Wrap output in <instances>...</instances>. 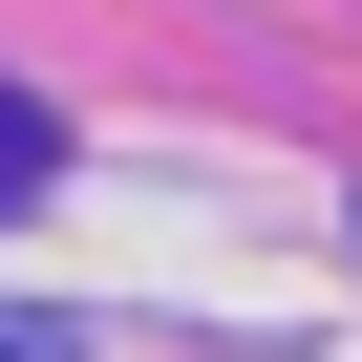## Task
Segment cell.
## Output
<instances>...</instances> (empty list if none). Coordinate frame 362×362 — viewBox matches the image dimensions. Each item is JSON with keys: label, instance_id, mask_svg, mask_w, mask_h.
Wrapping results in <instances>:
<instances>
[{"label": "cell", "instance_id": "1", "mask_svg": "<svg viewBox=\"0 0 362 362\" xmlns=\"http://www.w3.org/2000/svg\"><path fill=\"white\" fill-rule=\"evenodd\" d=\"M43 170H64V128H43L22 86H0V214H22V192H43Z\"/></svg>", "mask_w": 362, "mask_h": 362}]
</instances>
